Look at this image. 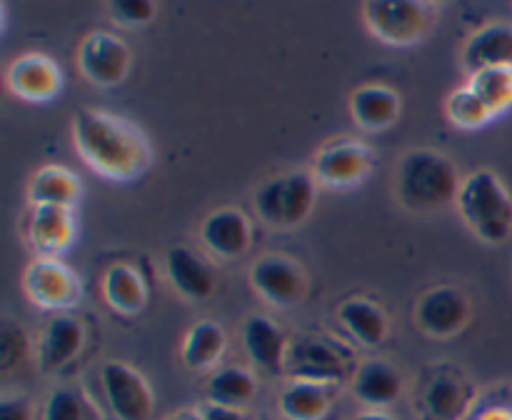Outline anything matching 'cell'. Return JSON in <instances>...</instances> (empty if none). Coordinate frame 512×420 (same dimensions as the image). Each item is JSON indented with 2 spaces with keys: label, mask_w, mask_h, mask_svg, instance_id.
Listing matches in <instances>:
<instances>
[{
  "label": "cell",
  "mask_w": 512,
  "mask_h": 420,
  "mask_svg": "<svg viewBox=\"0 0 512 420\" xmlns=\"http://www.w3.org/2000/svg\"><path fill=\"white\" fill-rule=\"evenodd\" d=\"M83 325L80 320L70 318V315H55L43 330V338L38 345V358L43 370H60L80 353L83 348Z\"/></svg>",
  "instance_id": "cell-19"
},
{
  "label": "cell",
  "mask_w": 512,
  "mask_h": 420,
  "mask_svg": "<svg viewBox=\"0 0 512 420\" xmlns=\"http://www.w3.org/2000/svg\"><path fill=\"white\" fill-rule=\"evenodd\" d=\"M445 113H448V118L453 120V125H458V128H465V130L483 128V125L493 118V113L485 108L483 100H480L468 85L450 93L448 103H445Z\"/></svg>",
  "instance_id": "cell-30"
},
{
  "label": "cell",
  "mask_w": 512,
  "mask_h": 420,
  "mask_svg": "<svg viewBox=\"0 0 512 420\" xmlns=\"http://www.w3.org/2000/svg\"><path fill=\"white\" fill-rule=\"evenodd\" d=\"M170 420H203V415L195 413V410H183V413L173 415V418H170Z\"/></svg>",
  "instance_id": "cell-37"
},
{
  "label": "cell",
  "mask_w": 512,
  "mask_h": 420,
  "mask_svg": "<svg viewBox=\"0 0 512 420\" xmlns=\"http://www.w3.org/2000/svg\"><path fill=\"white\" fill-rule=\"evenodd\" d=\"M338 320L358 343L375 348L388 335V315L368 298H350L338 308Z\"/></svg>",
  "instance_id": "cell-22"
},
{
  "label": "cell",
  "mask_w": 512,
  "mask_h": 420,
  "mask_svg": "<svg viewBox=\"0 0 512 420\" xmlns=\"http://www.w3.org/2000/svg\"><path fill=\"white\" fill-rule=\"evenodd\" d=\"M0 420H33L30 400L25 395H5L0 403Z\"/></svg>",
  "instance_id": "cell-34"
},
{
  "label": "cell",
  "mask_w": 512,
  "mask_h": 420,
  "mask_svg": "<svg viewBox=\"0 0 512 420\" xmlns=\"http://www.w3.org/2000/svg\"><path fill=\"white\" fill-rule=\"evenodd\" d=\"M353 393L363 403L383 408L395 403L403 393V378L398 370L385 360H365L353 378Z\"/></svg>",
  "instance_id": "cell-21"
},
{
  "label": "cell",
  "mask_w": 512,
  "mask_h": 420,
  "mask_svg": "<svg viewBox=\"0 0 512 420\" xmlns=\"http://www.w3.org/2000/svg\"><path fill=\"white\" fill-rule=\"evenodd\" d=\"M470 318V303L463 290L440 285L428 290L415 308V320L433 338H450L460 333Z\"/></svg>",
  "instance_id": "cell-13"
},
{
  "label": "cell",
  "mask_w": 512,
  "mask_h": 420,
  "mask_svg": "<svg viewBox=\"0 0 512 420\" xmlns=\"http://www.w3.org/2000/svg\"><path fill=\"white\" fill-rule=\"evenodd\" d=\"M105 398L118 420H150L153 415V390L148 380L128 363L108 360L100 370Z\"/></svg>",
  "instance_id": "cell-6"
},
{
  "label": "cell",
  "mask_w": 512,
  "mask_h": 420,
  "mask_svg": "<svg viewBox=\"0 0 512 420\" xmlns=\"http://www.w3.org/2000/svg\"><path fill=\"white\" fill-rule=\"evenodd\" d=\"M23 290L38 308L63 310L78 303L80 283L58 258H35L23 273Z\"/></svg>",
  "instance_id": "cell-7"
},
{
  "label": "cell",
  "mask_w": 512,
  "mask_h": 420,
  "mask_svg": "<svg viewBox=\"0 0 512 420\" xmlns=\"http://www.w3.org/2000/svg\"><path fill=\"white\" fill-rule=\"evenodd\" d=\"M285 373L293 380H305V383H318L328 388V385L343 380L345 360L325 340L298 338L288 345V353H285Z\"/></svg>",
  "instance_id": "cell-12"
},
{
  "label": "cell",
  "mask_w": 512,
  "mask_h": 420,
  "mask_svg": "<svg viewBox=\"0 0 512 420\" xmlns=\"http://www.w3.org/2000/svg\"><path fill=\"white\" fill-rule=\"evenodd\" d=\"M110 13L123 25H143L155 15V5L150 0H115L110 3Z\"/></svg>",
  "instance_id": "cell-33"
},
{
  "label": "cell",
  "mask_w": 512,
  "mask_h": 420,
  "mask_svg": "<svg viewBox=\"0 0 512 420\" xmlns=\"http://www.w3.org/2000/svg\"><path fill=\"white\" fill-rule=\"evenodd\" d=\"M225 343H228V338H225V330L218 323H213V320H198L185 333L180 355H183V363L190 370H208L223 358Z\"/></svg>",
  "instance_id": "cell-24"
},
{
  "label": "cell",
  "mask_w": 512,
  "mask_h": 420,
  "mask_svg": "<svg viewBox=\"0 0 512 420\" xmlns=\"http://www.w3.org/2000/svg\"><path fill=\"white\" fill-rule=\"evenodd\" d=\"M458 213L485 243H505L512 233V198L493 170H475L460 183Z\"/></svg>",
  "instance_id": "cell-2"
},
{
  "label": "cell",
  "mask_w": 512,
  "mask_h": 420,
  "mask_svg": "<svg viewBox=\"0 0 512 420\" xmlns=\"http://www.w3.org/2000/svg\"><path fill=\"white\" fill-rule=\"evenodd\" d=\"M80 195V183L68 168L45 165L30 178L28 200L30 205H55V208H73Z\"/></svg>",
  "instance_id": "cell-23"
},
{
  "label": "cell",
  "mask_w": 512,
  "mask_h": 420,
  "mask_svg": "<svg viewBox=\"0 0 512 420\" xmlns=\"http://www.w3.org/2000/svg\"><path fill=\"white\" fill-rule=\"evenodd\" d=\"M463 68L470 75L485 68H512V25L490 23L480 28L465 45Z\"/></svg>",
  "instance_id": "cell-18"
},
{
  "label": "cell",
  "mask_w": 512,
  "mask_h": 420,
  "mask_svg": "<svg viewBox=\"0 0 512 420\" xmlns=\"http://www.w3.org/2000/svg\"><path fill=\"white\" fill-rule=\"evenodd\" d=\"M353 420H393V418H390V415H385V413H380V410H370V413L355 415Z\"/></svg>",
  "instance_id": "cell-36"
},
{
  "label": "cell",
  "mask_w": 512,
  "mask_h": 420,
  "mask_svg": "<svg viewBox=\"0 0 512 420\" xmlns=\"http://www.w3.org/2000/svg\"><path fill=\"white\" fill-rule=\"evenodd\" d=\"M203 420H248V415L238 408H225V405L208 403L198 410Z\"/></svg>",
  "instance_id": "cell-35"
},
{
  "label": "cell",
  "mask_w": 512,
  "mask_h": 420,
  "mask_svg": "<svg viewBox=\"0 0 512 420\" xmlns=\"http://www.w3.org/2000/svg\"><path fill=\"white\" fill-rule=\"evenodd\" d=\"M468 393L453 375H438L425 390V408L435 420H458L463 415Z\"/></svg>",
  "instance_id": "cell-29"
},
{
  "label": "cell",
  "mask_w": 512,
  "mask_h": 420,
  "mask_svg": "<svg viewBox=\"0 0 512 420\" xmlns=\"http://www.w3.org/2000/svg\"><path fill=\"white\" fill-rule=\"evenodd\" d=\"M278 408L285 420H323L330 408V395L325 385L293 380L283 388Z\"/></svg>",
  "instance_id": "cell-26"
},
{
  "label": "cell",
  "mask_w": 512,
  "mask_h": 420,
  "mask_svg": "<svg viewBox=\"0 0 512 420\" xmlns=\"http://www.w3.org/2000/svg\"><path fill=\"white\" fill-rule=\"evenodd\" d=\"M483 420H512V413H508V410H493Z\"/></svg>",
  "instance_id": "cell-38"
},
{
  "label": "cell",
  "mask_w": 512,
  "mask_h": 420,
  "mask_svg": "<svg viewBox=\"0 0 512 420\" xmlns=\"http://www.w3.org/2000/svg\"><path fill=\"white\" fill-rule=\"evenodd\" d=\"M165 270L173 288L188 300H205L215 290V273L195 250L175 245L165 255Z\"/></svg>",
  "instance_id": "cell-17"
},
{
  "label": "cell",
  "mask_w": 512,
  "mask_h": 420,
  "mask_svg": "<svg viewBox=\"0 0 512 420\" xmlns=\"http://www.w3.org/2000/svg\"><path fill=\"white\" fill-rule=\"evenodd\" d=\"M78 68L93 85L110 88L128 75L130 53L118 35L95 30L80 43Z\"/></svg>",
  "instance_id": "cell-8"
},
{
  "label": "cell",
  "mask_w": 512,
  "mask_h": 420,
  "mask_svg": "<svg viewBox=\"0 0 512 420\" xmlns=\"http://www.w3.org/2000/svg\"><path fill=\"white\" fill-rule=\"evenodd\" d=\"M255 213L270 228H295L310 215L315 203V178L305 170L278 175L255 190Z\"/></svg>",
  "instance_id": "cell-4"
},
{
  "label": "cell",
  "mask_w": 512,
  "mask_h": 420,
  "mask_svg": "<svg viewBox=\"0 0 512 420\" xmlns=\"http://www.w3.org/2000/svg\"><path fill=\"white\" fill-rule=\"evenodd\" d=\"M255 390H258L255 375L240 365H225L208 380V400L225 408L243 410L255 398Z\"/></svg>",
  "instance_id": "cell-27"
},
{
  "label": "cell",
  "mask_w": 512,
  "mask_h": 420,
  "mask_svg": "<svg viewBox=\"0 0 512 420\" xmlns=\"http://www.w3.org/2000/svg\"><path fill=\"white\" fill-rule=\"evenodd\" d=\"M468 88L495 115L512 108V68H485L470 75Z\"/></svg>",
  "instance_id": "cell-28"
},
{
  "label": "cell",
  "mask_w": 512,
  "mask_h": 420,
  "mask_svg": "<svg viewBox=\"0 0 512 420\" xmlns=\"http://www.w3.org/2000/svg\"><path fill=\"white\" fill-rule=\"evenodd\" d=\"M250 283L275 308H293L305 298V290H308L303 268L283 255L260 258L250 268Z\"/></svg>",
  "instance_id": "cell-10"
},
{
  "label": "cell",
  "mask_w": 512,
  "mask_h": 420,
  "mask_svg": "<svg viewBox=\"0 0 512 420\" xmlns=\"http://www.w3.org/2000/svg\"><path fill=\"white\" fill-rule=\"evenodd\" d=\"M370 33L388 45H415L433 30L435 5L418 0H373L363 5Z\"/></svg>",
  "instance_id": "cell-5"
},
{
  "label": "cell",
  "mask_w": 512,
  "mask_h": 420,
  "mask_svg": "<svg viewBox=\"0 0 512 420\" xmlns=\"http://www.w3.org/2000/svg\"><path fill=\"white\" fill-rule=\"evenodd\" d=\"M243 343L245 353L250 355L260 370L268 375L285 373V353H288V343L278 325L265 315H250L245 320L243 328Z\"/></svg>",
  "instance_id": "cell-16"
},
{
  "label": "cell",
  "mask_w": 512,
  "mask_h": 420,
  "mask_svg": "<svg viewBox=\"0 0 512 420\" xmlns=\"http://www.w3.org/2000/svg\"><path fill=\"white\" fill-rule=\"evenodd\" d=\"M25 353H28V338H25L23 328L8 323L0 335V360H3V370H10L13 365L23 363Z\"/></svg>",
  "instance_id": "cell-32"
},
{
  "label": "cell",
  "mask_w": 512,
  "mask_h": 420,
  "mask_svg": "<svg viewBox=\"0 0 512 420\" xmlns=\"http://www.w3.org/2000/svg\"><path fill=\"white\" fill-rule=\"evenodd\" d=\"M8 90L28 103H48L63 88V73L53 58L43 53H25L5 70Z\"/></svg>",
  "instance_id": "cell-11"
},
{
  "label": "cell",
  "mask_w": 512,
  "mask_h": 420,
  "mask_svg": "<svg viewBox=\"0 0 512 420\" xmlns=\"http://www.w3.org/2000/svg\"><path fill=\"white\" fill-rule=\"evenodd\" d=\"M75 153L110 180H133L150 165L148 138L130 120L95 108L73 113Z\"/></svg>",
  "instance_id": "cell-1"
},
{
  "label": "cell",
  "mask_w": 512,
  "mask_h": 420,
  "mask_svg": "<svg viewBox=\"0 0 512 420\" xmlns=\"http://www.w3.org/2000/svg\"><path fill=\"white\" fill-rule=\"evenodd\" d=\"M43 420H95V410L80 390L55 388L45 400Z\"/></svg>",
  "instance_id": "cell-31"
},
{
  "label": "cell",
  "mask_w": 512,
  "mask_h": 420,
  "mask_svg": "<svg viewBox=\"0 0 512 420\" xmlns=\"http://www.w3.org/2000/svg\"><path fill=\"white\" fill-rule=\"evenodd\" d=\"M28 238L40 258H55L63 250H68L75 238V223L70 208L30 205Z\"/></svg>",
  "instance_id": "cell-14"
},
{
  "label": "cell",
  "mask_w": 512,
  "mask_h": 420,
  "mask_svg": "<svg viewBox=\"0 0 512 420\" xmlns=\"http://www.w3.org/2000/svg\"><path fill=\"white\" fill-rule=\"evenodd\" d=\"M458 170L445 155L420 148L398 165V198L410 210H438L458 198Z\"/></svg>",
  "instance_id": "cell-3"
},
{
  "label": "cell",
  "mask_w": 512,
  "mask_h": 420,
  "mask_svg": "<svg viewBox=\"0 0 512 420\" xmlns=\"http://www.w3.org/2000/svg\"><path fill=\"white\" fill-rule=\"evenodd\" d=\"M373 168V153L360 140H333L315 155L313 173L328 188H350L365 180Z\"/></svg>",
  "instance_id": "cell-9"
},
{
  "label": "cell",
  "mask_w": 512,
  "mask_h": 420,
  "mask_svg": "<svg viewBox=\"0 0 512 420\" xmlns=\"http://www.w3.org/2000/svg\"><path fill=\"white\" fill-rule=\"evenodd\" d=\"M200 240L218 258L233 260L250 248L253 230H250L248 218L240 210L220 208L205 218L203 228H200Z\"/></svg>",
  "instance_id": "cell-15"
},
{
  "label": "cell",
  "mask_w": 512,
  "mask_h": 420,
  "mask_svg": "<svg viewBox=\"0 0 512 420\" xmlns=\"http://www.w3.org/2000/svg\"><path fill=\"white\" fill-rule=\"evenodd\" d=\"M103 295L118 313L135 315L145 305V285L138 270L125 263H115L103 275Z\"/></svg>",
  "instance_id": "cell-25"
},
{
  "label": "cell",
  "mask_w": 512,
  "mask_h": 420,
  "mask_svg": "<svg viewBox=\"0 0 512 420\" xmlns=\"http://www.w3.org/2000/svg\"><path fill=\"white\" fill-rule=\"evenodd\" d=\"M350 113L365 130H385L398 120L400 95L388 85H363L350 98Z\"/></svg>",
  "instance_id": "cell-20"
}]
</instances>
